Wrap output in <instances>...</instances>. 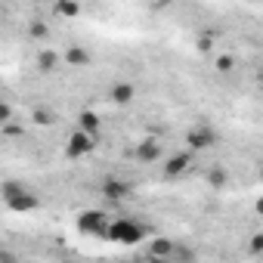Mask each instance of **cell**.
Here are the masks:
<instances>
[{
	"label": "cell",
	"instance_id": "9a60e30c",
	"mask_svg": "<svg viewBox=\"0 0 263 263\" xmlns=\"http://www.w3.org/2000/svg\"><path fill=\"white\" fill-rule=\"evenodd\" d=\"M208 183H211L214 189H223V186L229 183V171H226L223 164H214V167L208 171Z\"/></svg>",
	"mask_w": 263,
	"mask_h": 263
},
{
	"label": "cell",
	"instance_id": "7c38bea8",
	"mask_svg": "<svg viewBox=\"0 0 263 263\" xmlns=\"http://www.w3.org/2000/svg\"><path fill=\"white\" fill-rule=\"evenodd\" d=\"M53 13L59 19H74V16H81V4H78V0H56Z\"/></svg>",
	"mask_w": 263,
	"mask_h": 263
},
{
	"label": "cell",
	"instance_id": "d6986e66",
	"mask_svg": "<svg viewBox=\"0 0 263 263\" xmlns=\"http://www.w3.org/2000/svg\"><path fill=\"white\" fill-rule=\"evenodd\" d=\"M248 254H263V232L251 235V241H248Z\"/></svg>",
	"mask_w": 263,
	"mask_h": 263
},
{
	"label": "cell",
	"instance_id": "e0dca14e",
	"mask_svg": "<svg viewBox=\"0 0 263 263\" xmlns=\"http://www.w3.org/2000/svg\"><path fill=\"white\" fill-rule=\"evenodd\" d=\"M214 41H217V31H214V28L201 31L198 41H195V44H198V53H211V50H214Z\"/></svg>",
	"mask_w": 263,
	"mask_h": 263
},
{
	"label": "cell",
	"instance_id": "d4e9b609",
	"mask_svg": "<svg viewBox=\"0 0 263 263\" xmlns=\"http://www.w3.org/2000/svg\"><path fill=\"white\" fill-rule=\"evenodd\" d=\"M260 62H263V53H260Z\"/></svg>",
	"mask_w": 263,
	"mask_h": 263
},
{
	"label": "cell",
	"instance_id": "2e32d148",
	"mask_svg": "<svg viewBox=\"0 0 263 263\" xmlns=\"http://www.w3.org/2000/svg\"><path fill=\"white\" fill-rule=\"evenodd\" d=\"M78 121H81V127H84V130H90V134H99V115H96V111L84 108V111L78 115Z\"/></svg>",
	"mask_w": 263,
	"mask_h": 263
},
{
	"label": "cell",
	"instance_id": "8fae6325",
	"mask_svg": "<svg viewBox=\"0 0 263 263\" xmlns=\"http://www.w3.org/2000/svg\"><path fill=\"white\" fill-rule=\"evenodd\" d=\"M65 62H68V65H74V68H87V65H90V53H87L84 47H78V44H74V47H68V50H65Z\"/></svg>",
	"mask_w": 263,
	"mask_h": 263
},
{
	"label": "cell",
	"instance_id": "30bf717a",
	"mask_svg": "<svg viewBox=\"0 0 263 263\" xmlns=\"http://www.w3.org/2000/svg\"><path fill=\"white\" fill-rule=\"evenodd\" d=\"M174 248H177L174 238H155V241L149 245V257H152V260H171V257H174Z\"/></svg>",
	"mask_w": 263,
	"mask_h": 263
},
{
	"label": "cell",
	"instance_id": "7402d4cb",
	"mask_svg": "<svg viewBox=\"0 0 263 263\" xmlns=\"http://www.w3.org/2000/svg\"><path fill=\"white\" fill-rule=\"evenodd\" d=\"M10 118H13V105L0 102V124H10Z\"/></svg>",
	"mask_w": 263,
	"mask_h": 263
},
{
	"label": "cell",
	"instance_id": "484cf974",
	"mask_svg": "<svg viewBox=\"0 0 263 263\" xmlns=\"http://www.w3.org/2000/svg\"><path fill=\"white\" fill-rule=\"evenodd\" d=\"M260 177H263V174H260Z\"/></svg>",
	"mask_w": 263,
	"mask_h": 263
},
{
	"label": "cell",
	"instance_id": "3957f363",
	"mask_svg": "<svg viewBox=\"0 0 263 263\" xmlns=\"http://www.w3.org/2000/svg\"><path fill=\"white\" fill-rule=\"evenodd\" d=\"M78 232L93 235V238H105V232H108V217H105L102 211H96V208L81 211V214H78Z\"/></svg>",
	"mask_w": 263,
	"mask_h": 263
},
{
	"label": "cell",
	"instance_id": "ba28073f",
	"mask_svg": "<svg viewBox=\"0 0 263 263\" xmlns=\"http://www.w3.org/2000/svg\"><path fill=\"white\" fill-rule=\"evenodd\" d=\"M161 152H164V149H161V143H158L155 137H146V140H140V146H137V152H134V155H137V161H140V164H155V161L161 158Z\"/></svg>",
	"mask_w": 263,
	"mask_h": 263
},
{
	"label": "cell",
	"instance_id": "52a82bcc",
	"mask_svg": "<svg viewBox=\"0 0 263 263\" xmlns=\"http://www.w3.org/2000/svg\"><path fill=\"white\" fill-rule=\"evenodd\" d=\"M192 161H195V152H192V149L171 155V158H167V164H164V177H183V174L192 167Z\"/></svg>",
	"mask_w": 263,
	"mask_h": 263
},
{
	"label": "cell",
	"instance_id": "5b68a950",
	"mask_svg": "<svg viewBox=\"0 0 263 263\" xmlns=\"http://www.w3.org/2000/svg\"><path fill=\"white\" fill-rule=\"evenodd\" d=\"M99 195L105 198V201H127L130 195H134V186H130L127 180H121V177H105L102 183H99Z\"/></svg>",
	"mask_w": 263,
	"mask_h": 263
},
{
	"label": "cell",
	"instance_id": "ac0fdd59",
	"mask_svg": "<svg viewBox=\"0 0 263 263\" xmlns=\"http://www.w3.org/2000/svg\"><path fill=\"white\" fill-rule=\"evenodd\" d=\"M214 68H217L220 74H229V71L235 68V56H229V53H223V56H217V62H214Z\"/></svg>",
	"mask_w": 263,
	"mask_h": 263
},
{
	"label": "cell",
	"instance_id": "44dd1931",
	"mask_svg": "<svg viewBox=\"0 0 263 263\" xmlns=\"http://www.w3.org/2000/svg\"><path fill=\"white\" fill-rule=\"evenodd\" d=\"M28 34H31L34 41H41V37H47V25H44V22H34V25L28 28Z\"/></svg>",
	"mask_w": 263,
	"mask_h": 263
},
{
	"label": "cell",
	"instance_id": "6da1fadb",
	"mask_svg": "<svg viewBox=\"0 0 263 263\" xmlns=\"http://www.w3.org/2000/svg\"><path fill=\"white\" fill-rule=\"evenodd\" d=\"M0 195H4V204L16 214H28V211H37L41 208V198L34 195L31 186L25 183H16V180H7L4 189H0Z\"/></svg>",
	"mask_w": 263,
	"mask_h": 263
},
{
	"label": "cell",
	"instance_id": "8992f818",
	"mask_svg": "<svg viewBox=\"0 0 263 263\" xmlns=\"http://www.w3.org/2000/svg\"><path fill=\"white\" fill-rule=\"evenodd\" d=\"M186 146H189L192 152H204V149L217 146V130L208 127V124H198V127L186 130Z\"/></svg>",
	"mask_w": 263,
	"mask_h": 263
},
{
	"label": "cell",
	"instance_id": "603a6c76",
	"mask_svg": "<svg viewBox=\"0 0 263 263\" xmlns=\"http://www.w3.org/2000/svg\"><path fill=\"white\" fill-rule=\"evenodd\" d=\"M254 211H257V214H260V217H263V195H260V198H257V201H254Z\"/></svg>",
	"mask_w": 263,
	"mask_h": 263
},
{
	"label": "cell",
	"instance_id": "ffe728a7",
	"mask_svg": "<svg viewBox=\"0 0 263 263\" xmlns=\"http://www.w3.org/2000/svg\"><path fill=\"white\" fill-rule=\"evenodd\" d=\"M171 260H174V263H177V260H195V251H189V248H180V245H177Z\"/></svg>",
	"mask_w": 263,
	"mask_h": 263
},
{
	"label": "cell",
	"instance_id": "277c9868",
	"mask_svg": "<svg viewBox=\"0 0 263 263\" xmlns=\"http://www.w3.org/2000/svg\"><path fill=\"white\" fill-rule=\"evenodd\" d=\"M96 140H99V134H90V130L78 127L68 137V143H65V155L68 158H84V155H90L96 149Z\"/></svg>",
	"mask_w": 263,
	"mask_h": 263
},
{
	"label": "cell",
	"instance_id": "7a4b0ae2",
	"mask_svg": "<svg viewBox=\"0 0 263 263\" xmlns=\"http://www.w3.org/2000/svg\"><path fill=\"white\" fill-rule=\"evenodd\" d=\"M105 238L115 241V245H137V241L146 238V229H143L137 220H130V217H118V220L108 223Z\"/></svg>",
	"mask_w": 263,
	"mask_h": 263
},
{
	"label": "cell",
	"instance_id": "4fadbf2b",
	"mask_svg": "<svg viewBox=\"0 0 263 263\" xmlns=\"http://www.w3.org/2000/svg\"><path fill=\"white\" fill-rule=\"evenodd\" d=\"M31 121H34V124H41V127H53V124L59 121V115H56V108H47V105H37V108L31 111Z\"/></svg>",
	"mask_w": 263,
	"mask_h": 263
},
{
	"label": "cell",
	"instance_id": "9c48e42d",
	"mask_svg": "<svg viewBox=\"0 0 263 263\" xmlns=\"http://www.w3.org/2000/svg\"><path fill=\"white\" fill-rule=\"evenodd\" d=\"M134 96H137V87L130 84V81H118V84L111 87V102H115V105H127V102H134Z\"/></svg>",
	"mask_w": 263,
	"mask_h": 263
},
{
	"label": "cell",
	"instance_id": "5bb4252c",
	"mask_svg": "<svg viewBox=\"0 0 263 263\" xmlns=\"http://www.w3.org/2000/svg\"><path fill=\"white\" fill-rule=\"evenodd\" d=\"M37 68H41V71H56V68H59V53H56V50L37 53Z\"/></svg>",
	"mask_w": 263,
	"mask_h": 263
},
{
	"label": "cell",
	"instance_id": "cb8c5ba5",
	"mask_svg": "<svg viewBox=\"0 0 263 263\" xmlns=\"http://www.w3.org/2000/svg\"><path fill=\"white\" fill-rule=\"evenodd\" d=\"M161 4H174V0H161Z\"/></svg>",
	"mask_w": 263,
	"mask_h": 263
}]
</instances>
